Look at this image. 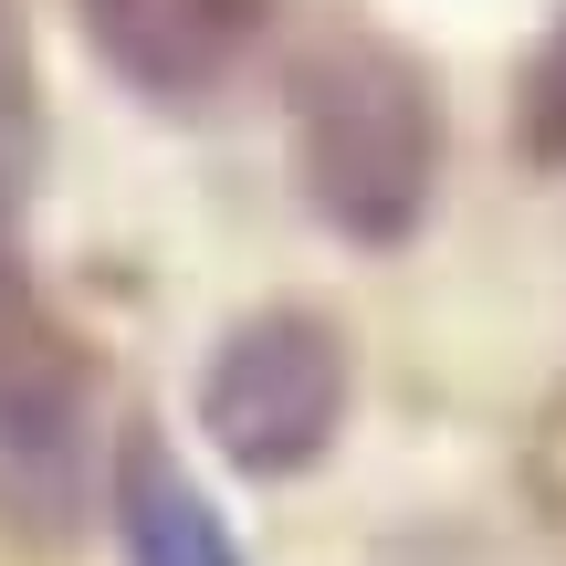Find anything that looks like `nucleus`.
<instances>
[{
    "label": "nucleus",
    "instance_id": "nucleus-1",
    "mask_svg": "<svg viewBox=\"0 0 566 566\" xmlns=\"http://www.w3.org/2000/svg\"><path fill=\"white\" fill-rule=\"evenodd\" d=\"M283 105H294L304 200L346 242H409L430 210V179H441V105H430L420 63L357 21H325L294 53Z\"/></svg>",
    "mask_w": 566,
    "mask_h": 566
},
{
    "label": "nucleus",
    "instance_id": "nucleus-2",
    "mask_svg": "<svg viewBox=\"0 0 566 566\" xmlns=\"http://www.w3.org/2000/svg\"><path fill=\"white\" fill-rule=\"evenodd\" d=\"M346 420V336L304 304H263L242 315L200 367V430L221 441L231 472H304Z\"/></svg>",
    "mask_w": 566,
    "mask_h": 566
},
{
    "label": "nucleus",
    "instance_id": "nucleus-3",
    "mask_svg": "<svg viewBox=\"0 0 566 566\" xmlns=\"http://www.w3.org/2000/svg\"><path fill=\"white\" fill-rule=\"evenodd\" d=\"M74 430H84V357L63 346V325L32 304L21 252H0V472L63 493Z\"/></svg>",
    "mask_w": 566,
    "mask_h": 566
},
{
    "label": "nucleus",
    "instance_id": "nucleus-4",
    "mask_svg": "<svg viewBox=\"0 0 566 566\" xmlns=\"http://www.w3.org/2000/svg\"><path fill=\"white\" fill-rule=\"evenodd\" d=\"M84 42L147 95H200L263 42L273 0H74Z\"/></svg>",
    "mask_w": 566,
    "mask_h": 566
},
{
    "label": "nucleus",
    "instance_id": "nucleus-5",
    "mask_svg": "<svg viewBox=\"0 0 566 566\" xmlns=\"http://www.w3.org/2000/svg\"><path fill=\"white\" fill-rule=\"evenodd\" d=\"M116 535H126V566H242L231 525L200 504V483L168 462L158 430L116 441Z\"/></svg>",
    "mask_w": 566,
    "mask_h": 566
},
{
    "label": "nucleus",
    "instance_id": "nucleus-6",
    "mask_svg": "<svg viewBox=\"0 0 566 566\" xmlns=\"http://www.w3.org/2000/svg\"><path fill=\"white\" fill-rule=\"evenodd\" d=\"M514 137H525L535 168H566V21L535 42L525 63V95H514Z\"/></svg>",
    "mask_w": 566,
    "mask_h": 566
},
{
    "label": "nucleus",
    "instance_id": "nucleus-7",
    "mask_svg": "<svg viewBox=\"0 0 566 566\" xmlns=\"http://www.w3.org/2000/svg\"><path fill=\"white\" fill-rule=\"evenodd\" d=\"M21 126H32V95H21V42H11V11H0V242H11V179H21Z\"/></svg>",
    "mask_w": 566,
    "mask_h": 566
}]
</instances>
